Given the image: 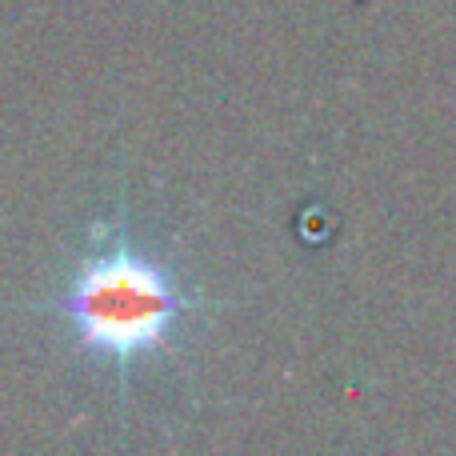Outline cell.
I'll return each instance as SVG.
<instances>
[{"label":"cell","mask_w":456,"mask_h":456,"mask_svg":"<svg viewBox=\"0 0 456 456\" xmlns=\"http://www.w3.org/2000/svg\"><path fill=\"white\" fill-rule=\"evenodd\" d=\"M45 308L72 353L112 372L117 388L128 393L144 364L168 361L189 345L216 300L128 213H112L88 232Z\"/></svg>","instance_id":"1"}]
</instances>
